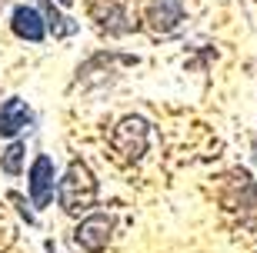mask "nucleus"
I'll list each match as a JSON object with an SVG mask.
<instances>
[{
  "mask_svg": "<svg viewBox=\"0 0 257 253\" xmlns=\"http://www.w3.org/2000/svg\"><path fill=\"white\" fill-rule=\"evenodd\" d=\"M57 200L64 213H87L97 203V180L84 160H74L67 167L64 180L57 183Z\"/></svg>",
  "mask_w": 257,
  "mask_h": 253,
  "instance_id": "1",
  "label": "nucleus"
},
{
  "mask_svg": "<svg viewBox=\"0 0 257 253\" xmlns=\"http://www.w3.org/2000/svg\"><path fill=\"white\" fill-rule=\"evenodd\" d=\"M147 140H151V130H147V120L141 117H124V120L114 127V137H110V147L120 160L134 163L141 160L144 150H147Z\"/></svg>",
  "mask_w": 257,
  "mask_h": 253,
  "instance_id": "2",
  "label": "nucleus"
},
{
  "mask_svg": "<svg viewBox=\"0 0 257 253\" xmlns=\"http://www.w3.org/2000/svg\"><path fill=\"white\" fill-rule=\"evenodd\" d=\"M90 20H97V27L104 34H110V37L137 30V17L131 14V7L124 0H94L90 4Z\"/></svg>",
  "mask_w": 257,
  "mask_h": 253,
  "instance_id": "3",
  "label": "nucleus"
},
{
  "mask_svg": "<svg viewBox=\"0 0 257 253\" xmlns=\"http://www.w3.org/2000/svg\"><path fill=\"white\" fill-rule=\"evenodd\" d=\"M110 230H114V220L107 213H90L74 230V243L84 246L87 253H100L107 246V240H110Z\"/></svg>",
  "mask_w": 257,
  "mask_h": 253,
  "instance_id": "4",
  "label": "nucleus"
},
{
  "mask_svg": "<svg viewBox=\"0 0 257 253\" xmlns=\"http://www.w3.org/2000/svg\"><path fill=\"white\" fill-rule=\"evenodd\" d=\"M144 20H147V27H151L157 37H167V34H174V30L181 27L184 4H181V0H151Z\"/></svg>",
  "mask_w": 257,
  "mask_h": 253,
  "instance_id": "5",
  "label": "nucleus"
},
{
  "mask_svg": "<svg viewBox=\"0 0 257 253\" xmlns=\"http://www.w3.org/2000/svg\"><path fill=\"white\" fill-rule=\"evenodd\" d=\"M27 187H30V200L34 206H47L54 200V160L47 153H40L34 160V167L27 173Z\"/></svg>",
  "mask_w": 257,
  "mask_h": 253,
  "instance_id": "6",
  "label": "nucleus"
},
{
  "mask_svg": "<svg viewBox=\"0 0 257 253\" xmlns=\"http://www.w3.org/2000/svg\"><path fill=\"white\" fill-rule=\"evenodd\" d=\"M34 123V113L20 97H10V100L0 103V137H17Z\"/></svg>",
  "mask_w": 257,
  "mask_h": 253,
  "instance_id": "7",
  "label": "nucleus"
},
{
  "mask_svg": "<svg viewBox=\"0 0 257 253\" xmlns=\"http://www.w3.org/2000/svg\"><path fill=\"white\" fill-rule=\"evenodd\" d=\"M10 27H14V34L20 40H30V44H40V40L47 37V20L34 7H17L14 17H10Z\"/></svg>",
  "mask_w": 257,
  "mask_h": 253,
  "instance_id": "8",
  "label": "nucleus"
},
{
  "mask_svg": "<svg viewBox=\"0 0 257 253\" xmlns=\"http://www.w3.org/2000/svg\"><path fill=\"white\" fill-rule=\"evenodd\" d=\"M24 153H27L24 140H14V143H10L7 150L0 153V167H4V173H10V177H17L20 170H24Z\"/></svg>",
  "mask_w": 257,
  "mask_h": 253,
  "instance_id": "9",
  "label": "nucleus"
},
{
  "mask_svg": "<svg viewBox=\"0 0 257 253\" xmlns=\"http://www.w3.org/2000/svg\"><path fill=\"white\" fill-rule=\"evenodd\" d=\"M250 150H254V160H257V137H254V140H250Z\"/></svg>",
  "mask_w": 257,
  "mask_h": 253,
  "instance_id": "10",
  "label": "nucleus"
}]
</instances>
